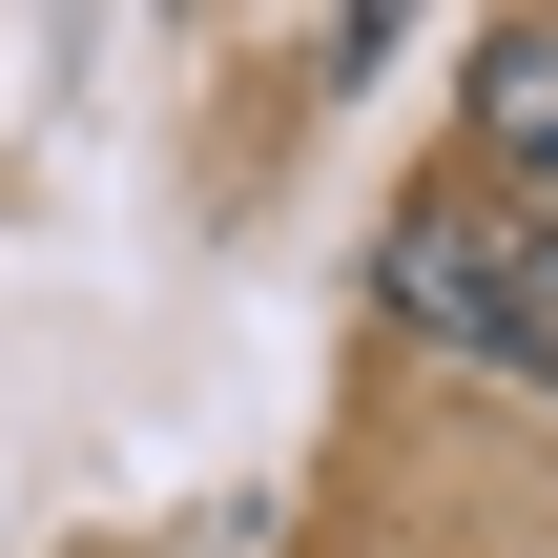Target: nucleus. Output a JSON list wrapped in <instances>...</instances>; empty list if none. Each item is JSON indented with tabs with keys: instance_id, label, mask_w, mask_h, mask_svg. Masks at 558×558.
Returning <instances> with one entry per match:
<instances>
[{
	"instance_id": "1",
	"label": "nucleus",
	"mask_w": 558,
	"mask_h": 558,
	"mask_svg": "<svg viewBox=\"0 0 558 558\" xmlns=\"http://www.w3.org/2000/svg\"><path fill=\"white\" fill-rule=\"evenodd\" d=\"M373 311H393L414 352H476V373L558 393V228H538V207H476V186L393 207V248H373Z\"/></svg>"
},
{
	"instance_id": "2",
	"label": "nucleus",
	"mask_w": 558,
	"mask_h": 558,
	"mask_svg": "<svg viewBox=\"0 0 558 558\" xmlns=\"http://www.w3.org/2000/svg\"><path fill=\"white\" fill-rule=\"evenodd\" d=\"M476 166L558 228V21H497L476 41Z\"/></svg>"
}]
</instances>
